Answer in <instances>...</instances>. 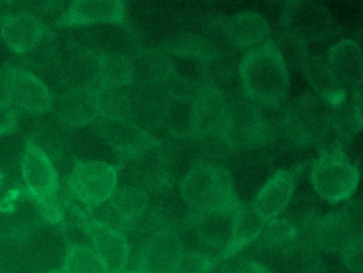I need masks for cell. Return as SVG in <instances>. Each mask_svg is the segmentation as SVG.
<instances>
[{
    "mask_svg": "<svg viewBox=\"0 0 363 273\" xmlns=\"http://www.w3.org/2000/svg\"><path fill=\"white\" fill-rule=\"evenodd\" d=\"M239 77L244 96L260 107H280L288 97L286 61L274 42L247 50L240 61Z\"/></svg>",
    "mask_w": 363,
    "mask_h": 273,
    "instance_id": "obj_1",
    "label": "cell"
},
{
    "mask_svg": "<svg viewBox=\"0 0 363 273\" xmlns=\"http://www.w3.org/2000/svg\"><path fill=\"white\" fill-rule=\"evenodd\" d=\"M179 192L194 214L228 211L241 204L224 166L196 163L180 180Z\"/></svg>",
    "mask_w": 363,
    "mask_h": 273,
    "instance_id": "obj_2",
    "label": "cell"
},
{
    "mask_svg": "<svg viewBox=\"0 0 363 273\" xmlns=\"http://www.w3.org/2000/svg\"><path fill=\"white\" fill-rule=\"evenodd\" d=\"M286 137L301 147L322 146L331 131V105L320 95H303L286 108L284 117Z\"/></svg>",
    "mask_w": 363,
    "mask_h": 273,
    "instance_id": "obj_3",
    "label": "cell"
},
{
    "mask_svg": "<svg viewBox=\"0 0 363 273\" xmlns=\"http://www.w3.org/2000/svg\"><path fill=\"white\" fill-rule=\"evenodd\" d=\"M309 178L320 198L339 203L347 200L356 192L359 173L341 148L327 146L312 164Z\"/></svg>",
    "mask_w": 363,
    "mask_h": 273,
    "instance_id": "obj_4",
    "label": "cell"
},
{
    "mask_svg": "<svg viewBox=\"0 0 363 273\" xmlns=\"http://www.w3.org/2000/svg\"><path fill=\"white\" fill-rule=\"evenodd\" d=\"M281 27L301 50L324 44L339 31L328 10L315 1H289L282 12Z\"/></svg>",
    "mask_w": 363,
    "mask_h": 273,
    "instance_id": "obj_5",
    "label": "cell"
},
{
    "mask_svg": "<svg viewBox=\"0 0 363 273\" xmlns=\"http://www.w3.org/2000/svg\"><path fill=\"white\" fill-rule=\"evenodd\" d=\"M267 120L262 107L245 96H237L227 103L220 131L231 149H252L267 139Z\"/></svg>",
    "mask_w": 363,
    "mask_h": 273,
    "instance_id": "obj_6",
    "label": "cell"
},
{
    "mask_svg": "<svg viewBox=\"0 0 363 273\" xmlns=\"http://www.w3.org/2000/svg\"><path fill=\"white\" fill-rule=\"evenodd\" d=\"M359 237H362V207L360 203L352 201L339 211L318 217L314 245L316 251L340 254Z\"/></svg>",
    "mask_w": 363,
    "mask_h": 273,
    "instance_id": "obj_7",
    "label": "cell"
},
{
    "mask_svg": "<svg viewBox=\"0 0 363 273\" xmlns=\"http://www.w3.org/2000/svg\"><path fill=\"white\" fill-rule=\"evenodd\" d=\"M118 185V173L101 161H80L69 178L72 194L84 205L97 207L105 203Z\"/></svg>",
    "mask_w": 363,
    "mask_h": 273,
    "instance_id": "obj_8",
    "label": "cell"
},
{
    "mask_svg": "<svg viewBox=\"0 0 363 273\" xmlns=\"http://www.w3.org/2000/svg\"><path fill=\"white\" fill-rule=\"evenodd\" d=\"M326 58L340 88L361 107L363 67L359 46L352 40H341L328 48Z\"/></svg>",
    "mask_w": 363,
    "mask_h": 273,
    "instance_id": "obj_9",
    "label": "cell"
},
{
    "mask_svg": "<svg viewBox=\"0 0 363 273\" xmlns=\"http://www.w3.org/2000/svg\"><path fill=\"white\" fill-rule=\"evenodd\" d=\"M96 128L109 145L125 158H138L159 145L154 135L131 120L99 117Z\"/></svg>",
    "mask_w": 363,
    "mask_h": 273,
    "instance_id": "obj_10",
    "label": "cell"
},
{
    "mask_svg": "<svg viewBox=\"0 0 363 273\" xmlns=\"http://www.w3.org/2000/svg\"><path fill=\"white\" fill-rule=\"evenodd\" d=\"M186 254L177 231L160 230L144 243L140 254L142 273H173Z\"/></svg>",
    "mask_w": 363,
    "mask_h": 273,
    "instance_id": "obj_11",
    "label": "cell"
},
{
    "mask_svg": "<svg viewBox=\"0 0 363 273\" xmlns=\"http://www.w3.org/2000/svg\"><path fill=\"white\" fill-rule=\"evenodd\" d=\"M22 171L29 192L46 209L54 207L58 190V173L52 161L29 141L23 158Z\"/></svg>",
    "mask_w": 363,
    "mask_h": 273,
    "instance_id": "obj_12",
    "label": "cell"
},
{
    "mask_svg": "<svg viewBox=\"0 0 363 273\" xmlns=\"http://www.w3.org/2000/svg\"><path fill=\"white\" fill-rule=\"evenodd\" d=\"M106 203L105 216L97 221L123 232L147 211L150 197L147 192L137 186H122L114 190Z\"/></svg>",
    "mask_w": 363,
    "mask_h": 273,
    "instance_id": "obj_13",
    "label": "cell"
},
{
    "mask_svg": "<svg viewBox=\"0 0 363 273\" xmlns=\"http://www.w3.org/2000/svg\"><path fill=\"white\" fill-rule=\"evenodd\" d=\"M86 231L107 272L122 273L129 258V245L124 233L95 219L86 223Z\"/></svg>",
    "mask_w": 363,
    "mask_h": 273,
    "instance_id": "obj_14",
    "label": "cell"
},
{
    "mask_svg": "<svg viewBox=\"0 0 363 273\" xmlns=\"http://www.w3.org/2000/svg\"><path fill=\"white\" fill-rule=\"evenodd\" d=\"M227 103L228 99L218 88L203 86L192 101L193 137L220 130Z\"/></svg>",
    "mask_w": 363,
    "mask_h": 273,
    "instance_id": "obj_15",
    "label": "cell"
},
{
    "mask_svg": "<svg viewBox=\"0 0 363 273\" xmlns=\"http://www.w3.org/2000/svg\"><path fill=\"white\" fill-rule=\"evenodd\" d=\"M294 188V173L286 169L278 170L259 190L252 209L267 221L275 219L288 207Z\"/></svg>",
    "mask_w": 363,
    "mask_h": 273,
    "instance_id": "obj_16",
    "label": "cell"
},
{
    "mask_svg": "<svg viewBox=\"0 0 363 273\" xmlns=\"http://www.w3.org/2000/svg\"><path fill=\"white\" fill-rule=\"evenodd\" d=\"M227 42L235 50H250L265 43L271 35L269 23L260 14L246 11L235 14L223 23Z\"/></svg>",
    "mask_w": 363,
    "mask_h": 273,
    "instance_id": "obj_17",
    "label": "cell"
},
{
    "mask_svg": "<svg viewBox=\"0 0 363 273\" xmlns=\"http://www.w3.org/2000/svg\"><path fill=\"white\" fill-rule=\"evenodd\" d=\"M11 105L18 112L41 114L52 107V95L46 84L26 69H16Z\"/></svg>",
    "mask_w": 363,
    "mask_h": 273,
    "instance_id": "obj_18",
    "label": "cell"
},
{
    "mask_svg": "<svg viewBox=\"0 0 363 273\" xmlns=\"http://www.w3.org/2000/svg\"><path fill=\"white\" fill-rule=\"evenodd\" d=\"M298 63L303 77L311 84L316 94L326 99L331 105L347 98V95L333 77L326 54H314L301 50Z\"/></svg>",
    "mask_w": 363,
    "mask_h": 273,
    "instance_id": "obj_19",
    "label": "cell"
},
{
    "mask_svg": "<svg viewBox=\"0 0 363 273\" xmlns=\"http://www.w3.org/2000/svg\"><path fill=\"white\" fill-rule=\"evenodd\" d=\"M125 18V5L122 1H95L79 0L69 6L60 18L65 26L96 24V23H116L120 24Z\"/></svg>",
    "mask_w": 363,
    "mask_h": 273,
    "instance_id": "obj_20",
    "label": "cell"
},
{
    "mask_svg": "<svg viewBox=\"0 0 363 273\" xmlns=\"http://www.w3.org/2000/svg\"><path fill=\"white\" fill-rule=\"evenodd\" d=\"M237 209L193 214V230L201 243L211 249H220L222 253L230 241Z\"/></svg>",
    "mask_w": 363,
    "mask_h": 273,
    "instance_id": "obj_21",
    "label": "cell"
},
{
    "mask_svg": "<svg viewBox=\"0 0 363 273\" xmlns=\"http://www.w3.org/2000/svg\"><path fill=\"white\" fill-rule=\"evenodd\" d=\"M58 115L71 126H84L99 118V105L93 84L86 88H73L61 96Z\"/></svg>",
    "mask_w": 363,
    "mask_h": 273,
    "instance_id": "obj_22",
    "label": "cell"
},
{
    "mask_svg": "<svg viewBox=\"0 0 363 273\" xmlns=\"http://www.w3.org/2000/svg\"><path fill=\"white\" fill-rule=\"evenodd\" d=\"M241 59L235 50H216L206 57L207 84L218 88L228 99L235 93V84L240 83L239 64Z\"/></svg>",
    "mask_w": 363,
    "mask_h": 273,
    "instance_id": "obj_23",
    "label": "cell"
},
{
    "mask_svg": "<svg viewBox=\"0 0 363 273\" xmlns=\"http://www.w3.org/2000/svg\"><path fill=\"white\" fill-rule=\"evenodd\" d=\"M45 35V27L33 14L22 12L1 26V35L10 50L16 54L28 52Z\"/></svg>",
    "mask_w": 363,
    "mask_h": 273,
    "instance_id": "obj_24",
    "label": "cell"
},
{
    "mask_svg": "<svg viewBox=\"0 0 363 273\" xmlns=\"http://www.w3.org/2000/svg\"><path fill=\"white\" fill-rule=\"evenodd\" d=\"M267 220L252 205L240 204L235 211L233 235L226 249L218 256V262L228 260L260 236Z\"/></svg>",
    "mask_w": 363,
    "mask_h": 273,
    "instance_id": "obj_25",
    "label": "cell"
},
{
    "mask_svg": "<svg viewBox=\"0 0 363 273\" xmlns=\"http://www.w3.org/2000/svg\"><path fill=\"white\" fill-rule=\"evenodd\" d=\"M257 240L264 249L286 255H292L301 250V234L293 220H269Z\"/></svg>",
    "mask_w": 363,
    "mask_h": 273,
    "instance_id": "obj_26",
    "label": "cell"
},
{
    "mask_svg": "<svg viewBox=\"0 0 363 273\" xmlns=\"http://www.w3.org/2000/svg\"><path fill=\"white\" fill-rule=\"evenodd\" d=\"M362 128V110L350 98L331 105V130L335 133V145L343 148L350 145Z\"/></svg>",
    "mask_w": 363,
    "mask_h": 273,
    "instance_id": "obj_27",
    "label": "cell"
},
{
    "mask_svg": "<svg viewBox=\"0 0 363 273\" xmlns=\"http://www.w3.org/2000/svg\"><path fill=\"white\" fill-rule=\"evenodd\" d=\"M135 79L133 64L121 54H104L97 58V83L104 88L120 90Z\"/></svg>",
    "mask_w": 363,
    "mask_h": 273,
    "instance_id": "obj_28",
    "label": "cell"
},
{
    "mask_svg": "<svg viewBox=\"0 0 363 273\" xmlns=\"http://www.w3.org/2000/svg\"><path fill=\"white\" fill-rule=\"evenodd\" d=\"M167 54L173 77L199 90L207 86L205 56L193 52H167Z\"/></svg>",
    "mask_w": 363,
    "mask_h": 273,
    "instance_id": "obj_29",
    "label": "cell"
},
{
    "mask_svg": "<svg viewBox=\"0 0 363 273\" xmlns=\"http://www.w3.org/2000/svg\"><path fill=\"white\" fill-rule=\"evenodd\" d=\"M192 101L167 96L165 129L173 139H192Z\"/></svg>",
    "mask_w": 363,
    "mask_h": 273,
    "instance_id": "obj_30",
    "label": "cell"
},
{
    "mask_svg": "<svg viewBox=\"0 0 363 273\" xmlns=\"http://www.w3.org/2000/svg\"><path fill=\"white\" fill-rule=\"evenodd\" d=\"M65 273H108L94 249L82 245H71L65 262Z\"/></svg>",
    "mask_w": 363,
    "mask_h": 273,
    "instance_id": "obj_31",
    "label": "cell"
},
{
    "mask_svg": "<svg viewBox=\"0 0 363 273\" xmlns=\"http://www.w3.org/2000/svg\"><path fill=\"white\" fill-rule=\"evenodd\" d=\"M218 264V256L201 252H189L184 254L173 273H210Z\"/></svg>",
    "mask_w": 363,
    "mask_h": 273,
    "instance_id": "obj_32",
    "label": "cell"
},
{
    "mask_svg": "<svg viewBox=\"0 0 363 273\" xmlns=\"http://www.w3.org/2000/svg\"><path fill=\"white\" fill-rule=\"evenodd\" d=\"M303 255L299 260L298 270L296 273H343L335 269L329 268L316 252L299 251Z\"/></svg>",
    "mask_w": 363,
    "mask_h": 273,
    "instance_id": "obj_33",
    "label": "cell"
},
{
    "mask_svg": "<svg viewBox=\"0 0 363 273\" xmlns=\"http://www.w3.org/2000/svg\"><path fill=\"white\" fill-rule=\"evenodd\" d=\"M362 237H359L340 253L344 264L354 273H362Z\"/></svg>",
    "mask_w": 363,
    "mask_h": 273,
    "instance_id": "obj_34",
    "label": "cell"
},
{
    "mask_svg": "<svg viewBox=\"0 0 363 273\" xmlns=\"http://www.w3.org/2000/svg\"><path fill=\"white\" fill-rule=\"evenodd\" d=\"M52 41L45 33L44 37L28 52L25 54L26 61H28L29 64L33 65V66H40V65L43 66L52 56Z\"/></svg>",
    "mask_w": 363,
    "mask_h": 273,
    "instance_id": "obj_35",
    "label": "cell"
},
{
    "mask_svg": "<svg viewBox=\"0 0 363 273\" xmlns=\"http://www.w3.org/2000/svg\"><path fill=\"white\" fill-rule=\"evenodd\" d=\"M16 69L9 64L0 67V103H11Z\"/></svg>",
    "mask_w": 363,
    "mask_h": 273,
    "instance_id": "obj_36",
    "label": "cell"
},
{
    "mask_svg": "<svg viewBox=\"0 0 363 273\" xmlns=\"http://www.w3.org/2000/svg\"><path fill=\"white\" fill-rule=\"evenodd\" d=\"M18 124V111L11 103H0V134L12 132Z\"/></svg>",
    "mask_w": 363,
    "mask_h": 273,
    "instance_id": "obj_37",
    "label": "cell"
},
{
    "mask_svg": "<svg viewBox=\"0 0 363 273\" xmlns=\"http://www.w3.org/2000/svg\"><path fill=\"white\" fill-rule=\"evenodd\" d=\"M226 273H273L265 265L255 260H238L235 264L226 265Z\"/></svg>",
    "mask_w": 363,
    "mask_h": 273,
    "instance_id": "obj_38",
    "label": "cell"
},
{
    "mask_svg": "<svg viewBox=\"0 0 363 273\" xmlns=\"http://www.w3.org/2000/svg\"><path fill=\"white\" fill-rule=\"evenodd\" d=\"M29 143L33 144L38 149L41 150L44 154L48 156L50 160L57 158L59 156V150H60V145L56 139L46 134H38L35 139H29Z\"/></svg>",
    "mask_w": 363,
    "mask_h": 273,
    "instance_id": "obj_39",
    "label": "cell"
},
{
    "mask_svg": "<svg viewBox=\"0 0 363 273\" xmlns=\"http://www.w3.org/2000/svg\"><path fill=\"white\" fill-rule=\"evenodd\" d=\"M20 6L11 1H0V22H5L24 11H18Z\"/></svg>",
    "mask_w": 363,
    "mask_h": 273,
    "instance_id": "obj_40",
    "label": "cell"
},
{
    "mask_svg": "<svg viewBox=\"0 0 363 273\" xmlns=\"http://www.w3.org/2000/svg\"><path fill=\"white\" fill-rule=\"evenodd\" d=\"M48 273H65V272H63V271L54 270V271H50V272H48Z\"/></svg>",
    "mask_w": 363,
    "mask_h": 273,
    "instance_id": "obj_41",
    "label": "cell"
},
{
    "mask_svg": "<svg viewBox=\"0 0 363 273\" xmlns=\"http://www.w3.org/2000/svg\"><path fill=\"white\" fill-rule=\"evenodd\" d=\"M126 273H142V272H140V271H131V272H126Z\"/></svg>",
    "mask_w": 363,
    "mask_h": 273,
    "instance_id": "obj_42",
    "label": "cell"
}]
</instances>
